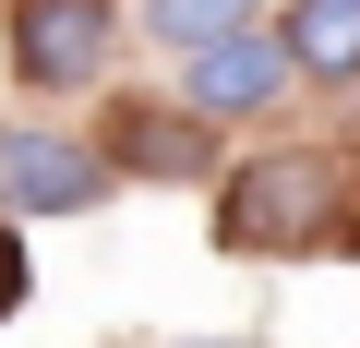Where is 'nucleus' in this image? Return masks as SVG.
Listing matches in <instances>:
<instances>
[{"label":"nucleus","instance_id":"nucleus-1","mask_svg":"<svg viewBox=\"0 0 360 348\" xmlns=\"http://www.w3.org/2000/svg\"><path fill=\"white\" fill-rule=\"evenodd\" d=\"M324 228H336V156L324 144L240 156L217 193V252H312Z\"/></svg>","mask_w":360,"mask_h":348},{"label":"nucleus","instance_id":"nucleus-2","mask_svg":"<svg viewBox=\"0 0 360 348\" xmlns=\"http://www.w3.org/2000/svg\"><path fill=\"white\" fill-rule=\"evenodd\" d=\"M0 37H13V72L37 96H60V84H96L108 72L120 0H0Z\"/></svg>","mask_w":360,"mask_h":348},{"label":"nucleus","instance_id":"nucleus-3","mask_svg":"<svg viewBox=\"0 0 360 348\" xmlns=\"http://www.w3.org/2000/svg\"><path fill=\"white\" fill-rule=\"evenodd\" d=\"M108 205V156L37 120H0V217H84Z\"/></svg>","mask_w":360,"mask_h":348},{"label":"nucleus","instance_id":"nucleus-4","mask_svg":"<svg viewBox=\"0 0 360 348\" xmlns=\"http://www.w3.org/2000/svg\"><path fill=\"white\" fill-rule=\"evenodd\" d=\"M276 84H288V37H217V49L180 60L193 120H252V108H276Z\"/></svg>","mask_w":360,"mask_h":348},{"label":"nucleus","instance_id":"nucleus-5","mask_svg":"<svg viewBox=\"0 0 360 348\" xmlns=\"http://www.w3.org/2000/svg\"><path fill=\"white\" fill-rule=\"evenodd\" d=\"M96 156H120V168H144V181H193V168H205V120L193 108H108V144Z\"/></svg>","mask_w":360,"mask_h":348},{"label":"nucleus","instance_id":"nucleus-6","mask_svg":"<svg viewBox=\"0 0 360 348\" xmlns=\"http://www.w3.org/2000/svg\"><path fill=\"white\" fill-rule=\"evenodd\" d=\"M288 72L360 84V0H288Z\"/></svg>","mask_w":360,"mask_h":348},{"label":"nucleus","instance_id":"nucleus-7","mask_svg":"<svg viewBox=\"0 0 360 348\" xmlns=\"http://www.w3.org/2000/svg\"><path fill=\"white\" fill-rule=\"evenodd\" d=\"M252 13H264V0H144V37L193 60V49H217V37H252Z\"/></svg>","mask_w":360,"mask_h":348},{"label":"nucleus","instance_id":"nucleus-8","mask_svg":"<svg viewBox=\"0 0 360 348\" xmlns=\"http://www.w3.org/2000/svg\"><path fill=\"white\" fill-rule=\"evenodd\" d=\"M25 288H37V264H25V240H13V217H0V324L25 312Z\"/></svg>","mask_w":360,"mask_h":348},{"label":"nucleus","instance_id":"nucleus-9","mask_svg":"<svg viewBox=\"0 0 360 348\" xmlns=\"http://www.w3.org/2000/svg\"><path fill=\"white\" fill-rule=\"evenodd\" d=\"M193 348H252V336H193Z\"/></svg>","mask_w":360,"mask_h":348}]
</instances>
